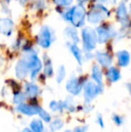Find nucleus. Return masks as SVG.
I'll list each match as a JSON object with an SVG mask.
<instances>
[{"label":"nucleus","mask_w":131,"mask_h":132,"mask_svg":"<svg viewBox=\"0 0 131 132\" xmlns=\"http://www.w3.org/2000/svg\"><path fill=\"white\" fill-rule=\"evenodd\" d=\"M96 121H97V123L99 124L100 127H101V128H104V120H103L102 116H101V114H98V116H97V119H96Z\"/></svg>","instance_id":"cd10ccee"},{"label":"nucleus","mask_w":131,"mask_h":132,"mask_svg":"<svg viewBox=\"0 0 131 132\" xmlns=\"http://www.w3.org/2000/svg\"><path fill=\"white\" fill-rule=\"evenodd\" d=\"M44 60H45V66H44V74L47 77H51L53 75V68L52 64H51L50 59L48 57H44Z\"/></svg>","instance_id":"412c9836"},{"label":"nucleus","mask_w":131,"mask_h":132,"mask_svg":"<svg viewBox=\"0 0 131 132\" xmlns=\"http://www.w3.org/2000/svg\"><path fill=\"white\" fill-rule=\"evenodd\" d=\"M66 89L72 95H78L83 90V84L77 77H73L67 81L66 85Z\"/></svg>","instance_id":"7ed1b4c3"},{"label":"nucleus","mask_w":131,"mask_h":132,"mask_svg":"<svg viewBox=\"0 0 131 132\" xmlns=\"http://www.w3.org/2000/svg\"><path fill=\"white\" fill-rule=\"evenodd\" d=\"M57 4L60 5H67L72 2V0H56Z\"/></svg>","instance_id":"2f4dec72"},{"label":"nucleus","mask_w":131,"mask_h":132,"mask_svg":"<svg viewBox=\"0 0 131 132\" xmlns=\"http://www.w3.org/2000/svg\"><path fill=\"white\" fill-rule=\"evenodd\" d=\"M37 114L40 116V120H43V121L47 122V123H49V122L51 121V116L50 114H49V112H48L47 111H45V110L43 109V108H41L40 106H39V109H38V113Z\"/></svg>","instance_id":"aec40b11"},{"label":"nucleus","mask_w":131,"mask_h":132,"mask_svg":"<svg viewBox=\"0 0 131 132\" xmlns=\"http://www.w3.org/2000/svg\"><path fill=\"white\" fill-rule=\"evenodd\" d=\"M29 73V68L28 63L24 59H22L17 63L15 67V75L19 79H23L28 75Z\"/></svg>","instance_id":"6e6552de"},{"label":"nucleus","mask_w":131,"mask_h":132,"mask_svg":"<svg viewBox=\"0 0 131 132\" xmlns=\"http://www.w3.org/2000/svg\"><path fill=\"white\" fill-rule=\"evenodd\" d=\"M63 106H64V110H66L69 112H74L75 111V103H74L73 98L71 96H67L66 98V100L63 102Z\"/></svg>","instance_id":"f3484780"},{"label":"nucleus","mask_w":131,"mask_h":132,"mask_svg":"<svg viewBox=\"0 0 131 132\" xmlns=\"http://www.w3.org/2000/svg\"><path fill=\"white\" fill-rule=\"evenodd\" d=\"M63 126H64V122L61 119H55L49 124V128H50L51 132L59 130V129H61L63 128Z\"/></svg>","instance_id":"6ab92c4d"},{"label":"nucleus","mask_w":131,"mask_h":132,"mask_svg":"<svg viewBox=\"0 0 131 132\" xmlns=\"http://www.w3.org/2000/svg\"><path fill=\"white\" fill-rule=\"evenodd\" d=\"M49 109L52 111H58V112H62L64 110L63 102L62 101H51L49 103Z\"/></svg>","instance_id":"4be33fe9"},{"label":"nucleus","mask_w":131,"mask_h":132,"mask_svg":"<svg viewBox=\"0 0 131 132\" xmlns=\"http://www.w3.org/2000/svg\"><path fill=\"white\" fill-rule=\"evenodd\" d=\"M92 77L95 84L98 85H102V75L98 66H93L92 69Z\"/></svg>","instance_id":"4468645a"},{"label":"nucleus","mask_w":131,"mask_h":132,"mask_svg":"<svg viewBox=\"0 0 131 132\" xmlns=\"http://www.w3.org/2000/svg\"><path fill=\"white\" fill-rule=\"evenodd\" d=\"M93 109V105L91 104V103H84V111H85V112H89V111H91Z\"/></svg>","instance_id":"c85d7f7f"},{"label":"nucleus","mask_w":131,"mask_h":132,"mask_svg":"<svg viewBox=\"0 0 131 132\" xmlns=\"http://www.w3.org/2000/svg\"><path fill=\"white\" fill-rule=\"evenodd\" d=\"M107 15V11L101 6H97L94 11H92L88 15V20L92 23H98Z\"/></svg>","instance_id":"0eeeda50"},{"label":"nucleus","mask_w":131,"mask_h":132,"mask_svg":"<svg viewBox=\"0 0 131 132\" xmlns=\"http://www.w3.org/2000/svg\"><path fill=\"white\" fill-rule=\"evenodd\" d=\"M33 132H44V125L43 122L40 119H33L30 122V128Z\"/></svg>","instance_id":"ddd939ff"},{"label":"nucleus","mask_w":131,"mask_h":132,"mask_svg":"<svg viewBox=\"0 0 131 132\" xmlns=\"http://www.w3.org/2000/svg\"><path fill=\"white\" fill-rule=\"evenodd\" d=\"M27 63H28L29 71L31 73V77L35 78L38 73L40 72V70L41 69V62L36 55H32L29 60L27 61Z\"/></svg>","instance_id":"20e7f679"},{"label":"nucleus","mask_w":131,"mask_h":132,"mask_svg":"<svg viewBox=\"0 0 131 132\" xmlns=\"http://www.w3.org/2000/svg\"><path fill=\"white\" fill-rule=\"evenodd\" d=\"M64 132H72L71 130H68V129H67V130H66V131H64Z\"/></svg>","instance_id":"72a5a7b5"},{"label":"nucleus","mask_w":131,"mask_h":132,"mask_svg":"<svg viewBox=\"0 0 131 132\" xmlns=\"http://www.w3.org/2000/svg\"><path fill=\"white\" fill-rule=\"evenodd\" d=\"M84 17V10L82 6H75V8L72 10L71 17L70 19L72 20V23L76 27H79L81 24H83Z\"/></svg>","instance_id":"39448f33"},{"label":"nucleus","mask_w":131,"mask_h":132,"mask_svg":"<svg viewBox=\"0 0 131 132\" xmlns=\"http://www.w3.org/2000/svg\"><path fill=\"white\" fill-rule=\"evenodd\" d=\"M127 15H128V14H127L125 5H120V6L118 9V17H119V20H121V21H125V20H127Z\"/></svg>","instance_id":"b1692460"},{"label":"nucleus","mask_w":131,"mask_h":132,"mask_svg":"<svg viewBox=\"0 0 131 132\" xmlns=\"http://www.w3.org/2000/svg\"><path fill=\"white\" fill-rule=\"evenodd\" d=\"M39 43L44 48H48L51 43V36L50 32H49V29L44 27L41 30L40 34V38H39Z\"/></svg>","instance_id":"9d476101"},{"label":"nucleus","mask_w":131,"mask_h":132,"mask_svg":"<svg viewBox=\"0 0 131 132\" xmlns=\"http://www.w3.org/2000/svg\"><path fill=\"white\" fill-rule=\"evenodd\" d=\"M27 96L25 95L24 93L23 92H17L14 94V98H13V101H14V103L16 105H20L22 103H24L25 101H26Z\"/></svg>","instance_id":"a211bd4d"},{"label":"nucleus","mask_w":131,"mask_h":132,"mask_svg":"<svg viewBox=\"0 0 131 132\" xmlns=\"http://www.w3.org/2000/svg\"><path fill=\"white\" fill-rule=\"evenodd\" d=\"M70 48H71V51L73 53L74 57L78 61L79 64H81L82 63V53H81V51L75 45H72Z\"/></svg>","instance_id":"5701e85b"},{"label":"nucleus","mask_w":131,"mask_h":132,"mask_svg":"<svg viewBox=\"0 0 131 132\" xmlns=\"http://www.w3.org/2000/svg\"><path fill=\"white\" fill-rule=\"evenodd\" d=\"M118 57V62H119V65L120 67H127L129 63V54H128V51H119L117 54Z\"/></svg>","instance_id":"f8f14e48"},{"label":"nucleus","mask_w":131,"mask_h":132,"mask_svg":"<svg viewBox=\"0 0 131 132\" xmlns=\"http://www.w3.org/2000/svg\"><path fill=\"white\" fill-rule=\"evenodd\" d=\"M38 109H39V105L28 104V103H22L20 105H17V107H16V111L18 112L22 113L23 115H27V116L37 115Z\"/></svg>","instance_id":"423d86ee"},{"label":"nucleus","mask_w":131,"mask_h":132,"mask_svg":"<svg viewBox=\"0 0 131 132\" xmlns=\"http://www.w3.org/2000/svg\"><path fill=\"white\" fill-rule=\"evenodd\" d=\"M98 32H99V40L101 42H105V40H106L109 37L108 31L105 29H103V28H99Z\"/></svg>","instance_id":"a878e982"},{"label":"nucleus","mask_w":131,"mask_h":132,"mask_svg":"<svg viewBox=\"0 0 131 132\" xmlns=\"http://www.w3.org/2000/svg\"><path fill=\"white\" fill-rule=\"evenodd\" d=\"M22 132H33V131L31 130L29 128H25V129H23V130H22Z\"/></svg>","instance_id":"473e14b6"},{"label":"nucleus","mask_w":131,"mask_h":132,"mask_svg":"<svg viewBox=\"0 0 131 132\" xmlns=\"http://www.w3.org/2000/svg\"><path fill=\"white\" fill-rule=\"evenodd\" d=\"M88 129L87 126H84V127H76L74 129V132H86Z\"/></svg>","instance_id":"7c9ffc66"},{"label":"nucleus","mask_w":131,"mask_h":132,"mask_svg":"<svg viewBox=\"0 0 131 132\" xmlns=\"http://www.w3.org/2000/svg\"><path fill=\"white\" fill-rule=\"evenodd\" d=\"M13 29V23L6 19H0V31L6 35H9Z\"/></svg>","instance_id":"2eb2a0df"},{"label":"nucleus","mask_w":131,"mask_h":132,"mask_svg":"<svg viewBox=\"0 0 131 132\" xmlns=\"http://www.w3.org/2000/svg\"><path fill=\"white\" fill-rule=\"evenodd\" d=\"M66 77V69L64 68V66H61L58 68V75H57V82L58 83H61Z\"/></svg>","instance_id":"393cba45"},{"label":"nucleus","mask_w":131,"mask_h":132,"mask_svg":"<svg viewBox=\"0 0 131 132\" xmlns=\"http://www.w3.org/2000/svg\"><path fill=\"white\" fill-rule=\"evenodd\" d=\"M107 77L112 83H116L120 79V73L115 68H110L107 72Z\"/></svg>","instance_id":"dca6fc26"},{"label":"nucleus","mask_w":131,"mask_h":132,"mask_svg":"<svg viewBox=\"0 0 131 132\" xmlns=\"http://www.w3.org/2000/svg\"><path fill=\"white\" fill-rule=\"evenodd\" d=\"M68 30H69V31H71V32H70V33H68V32H67V33H68L67 35L71 36V38L73 39V40H76V42H77V40H78V38H77L76 32H75V31H74L73 29H68Z\"/></svg>","instance_id":"c756f323"},{"label":"nucleus","mask_w":131,"mask_h":132,"mask_svg":"<svg viewBox=\"0 0 131 132\" xmlns=\"http://www.w3.org/2000/svg\"><path fill=\"white\" fill-rule=\"evenodd\" d=\"M96 57H97V60H98V62L102 67H104V68L110 67V64H111V62H112L110 56L109 55V54H107V53L98 52V53H97V55H96Z\"/></svg>","instance_id":"9b49d317"},{"label":"nucleus","mask_w":131,"mask_h":132,"mask_svg":"<svg viewBox=\"0 0 131 132\" xmlns=\"http://www.w3.org/2000/svg\"><path fill=\"white\" fill-rule=\"evenodd\" d=\"M83 90H84V103H91L93 99L101 94L103 91L102 85H98L94 82L87 81L83 85Z\"/></svg>","instance_id":"f257e3e1"},{"label":"nucleus","mask_w":131,"mask_h":132,"mask_svg":"<svg viewBox=\"0 0 131 132\" xmlns=\"http://www.w3.org/2000/svg\"><path fill=\"white\" fill-rule=\"evenodd\" d=\"M83 38H84V49L86 51H92L94 49L96 44V36L93 30L84 29L83 31Z\"/></svg>","instance_id":"f03ea898"},{"label":"nucleus","mask_w":131,"mask_h":132,"mask_svg":"<svg viewBox=\"0 0 131 132\" xmlns=\"http://www.w3.org/2000/svg\"><path fill=\"white\" fill-rule=\"evenodd\" d=\"M112 120H113L114 123L118 126H121L123 124V122H124L123 117L119 116V115H118V114H113V116H112Z\"/></svg>","instance_id":"bb28decb"},{"label":"nucleus","mask_w":131,"mask_h":132,"mask_svg":"<svg viewBox=\"0 0 131 132\" xmlns=\"http://www.w3.org/2000/svg\"><path fill=\"white\" fill-rule=\"evenodd\" d=\"M40 89L37 85H35L34 83H26L25 84V95L29 96L31 98H35L38 97L40 94Z\"/></svg>","instance_id":"1a4fd4ad"}]
</instances>
